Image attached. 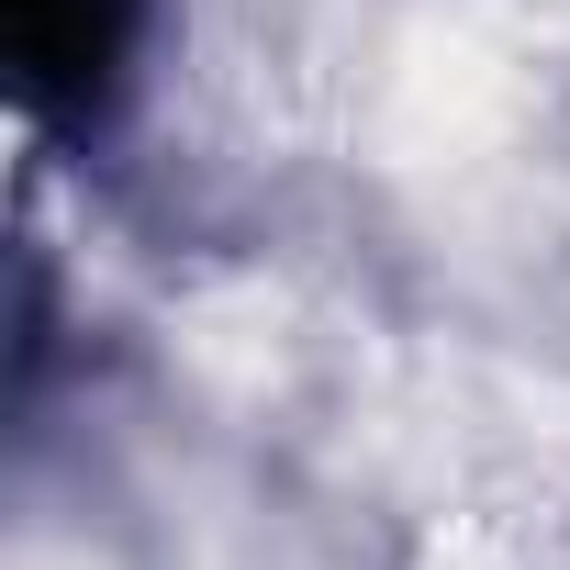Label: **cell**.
<instances>
[{"instance_id": "obj_1", "label": "cell", "mask_w": 570, "mask_h": 570, "mask_svg": "<svg viewBox=\"0 0 570 570\" xmlns=\"http://www.w3.org/2000/svg\"><path fill=\"white\" fill-rule=\"evenodd\" d=\"M0 23H12V68L46 112H101L135 57L146 0H0Z\"/></svg>"}]
</instances>
